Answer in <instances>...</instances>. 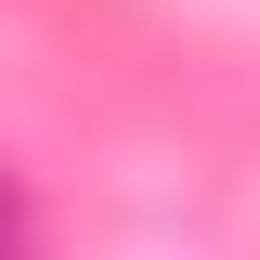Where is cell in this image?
I'll list each match as a JSON object with an SVG mask.
<instances>
[{"instance_id": "1", "label": "cell", "mask_w": 260, "mask_h": 260, "mask_svg": "<svg viewBox=\"0 0 260 260\" xmlns=\"http://www.w3.org/2000/svg\"><path fill=\"white\" fill-rule=\"evenodd\" d=\"M0 260H26V182L0 169Z\"/></svg>"}]
</instances>
